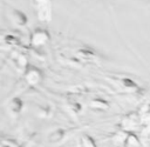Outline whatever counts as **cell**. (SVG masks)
Listing matches in <instances>:
<instances>
[{
    "mask_svg": "<svg viewBox=\"0 0 150 147\" xmlns=\"http://www.w3.org/2000/svg\"><path fill=\"white\" fill-rule=\"evenodd\" d=\"M26 79L29 85H38L41 80V73L36 68H29L26 72Z\"/></svg>",
    "mask_w": 150,
    "mask_h": 147,
    "instance_id": "1",
    "label": "cell"
},
{
    "mask_svg": "<svg viewBox=\"0 0 150 147\" xmlns=\"http://www.w3.org/2000/svg\"><path fill=\"white\" fill-rule=\"evenodd\" d=\"M48 39V35H47V33L45 32V31H36L34 34H33V36H32V41H33V44H43L46 40Z\"/></svg>",
    "mask_w": 150,
    "mask_h": 147,
    "instance_id": "2",
    "label": "cell"
},
{
    "mask_svg": "<svg viewBox=\"0 0 150 147\" xmlns=\"http://www.w3.org/2000/svg\"><path fill=\"white\" fill-rule=\"evenodd\" d=\"M81 146L82 147H97L95 140L89 135H83L81 139Z\"/></svg>",
    "mask_w": 150,
    "mask_h": 147,
    "instance_id": "3",
    "label": "cell"
},
{
    "mask_svg": "<svg viewBox=\"0 0 150 147\" xmlns=\"http://www.w3.org/2000/svg\"><path fill=\"white\" fill-rule=\"evenodd\" d=\"M125 146H128V147H130V146L131 147H137V146H139V141L134 134L129 133L128 138H127V141H125Z\"/></svg>",
    "mask_w": 150,
    "mask_h": 147,
    "instance_id": "4",
    "label": "cell"
},
{
    "mask_svg": "<svg viewBox=\"0 0 150 147\" xmlns=\"http://www.w3.org/2000/svg\"><path fill=\"white\" fill-rule=\"evenodd\" d=\"M94 108H100V109H103V108H107V103L103 101V100H101V99H96V100H94V101H91V103H90Z\"/></svg>",
    "mask_w": 150,
    "mask_h": 147,
    "instance_id": "5",
    "label": "cell"
},
{
    "mask_svg": "<svg viewBox=\"0 0 150 147\" xmlns=\"http://www.w3.org/2000/svg\"><path fill=\"white\" fill-rule=\"evenodd\" d=\"M136 125V118L134 116H129V118H125L124 121H123V126L125 128H130V127H134Z\"/></svg>",
    "mask_w": 150,
    "mask_h": 147,
    "instance_id": "6",
    "label": "cell"
},
{
    "mask_svg": "<svg viewBox=\"0 0 150 147\" xmlns=\"http://www.w3.org/2000/svg\"><path fill=\"white\" fill-rule=\"evenodd\" d=\"M21 106H22V103H21V100L20 99H14L12 101V103H11V108L14 112H19L21 109Z\"/></svg>",
    "mask_w": 150,
    "mask_h": 147,
    "instance_id": "7",
    "label": "cell"
},
{
    "mask_svg": "<svg viewBox=\"0 0 150 147\" xmlns=\"http://www.w3.org/2000/svg\"><path fill=\"white\" fill-rule=\"evenodd\" d=\"M123 83H124L127 87H135V86H136L135 82H134L132 80H130V79H124V80H123Z\"/></svg>",
    "mask_w": 150,
    "mask_h": 147,
    "instance_id": "8",
    "label": "cell"
},
{
    "mask_svg": "<svg viewBox=\"0 0 150 147\" xmlns=\"http://www.w3.org/2000/svg\"><path fill=\"white\" fill-rule=\"evenodd\" d=\"M2 147H7V146H5V145H2Z\"/></svg>",
    "mask_w": 150,
    "mask_h": 147,
    "instance_id": "9",
    "label": "cell"
}]
</instances>
